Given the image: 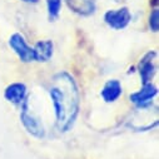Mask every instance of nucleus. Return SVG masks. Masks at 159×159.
<instances>
[{"instance_id": "11", "label": "nucleus", "mask_w": 159, "mask_h": 159, "mask_svg": "<svg viewBox=\"0 0 159 159\" xmlns=\"http://www.w3.org/2000/svg\"><path fill=\"white\" fill-rule=\"evenodd\" d=\"M47 3V11H48V18L50 21H54L59 18L63 0H45Z\"/></svg>"}, {"instance_id": "14", "label": "nucleus", "mask_w": 159, "mask_h": 159, "mask_svg": "<svg viewBox=\"0 0 159 159\" xmlns=\"http://www.w3.org/2000/svg\"><path fill=\"white\" fill-rule=\"evenodd\" d=\"M158 4H159V0H150V5L153 8H158Z\"/></svg>"}, {"instance_id": "1", "label": "nucleus", "mask_w": 159, "mask_h": 159, "mask_svg": "<svg viewBox=\"0 0 159 159\" xmlns=\"http://www.w3.org/2000/svg\"><path fill=\"white\" fill-rule=\"evenodd\" d=\"M55 111V123L59 132H68L73 128L80 107V94L74 78L60 71L53 78V87L49 89Z\"/></svg>"}, {"instance_id": "2", "label": "nucleus", "mask_w": 159, "mask_h": 159, "mask_svg": "<svg viewBox=\"0 0 159 159\" xmlns=\"http://www.w3.org/2000/svg\"><path fill=\"white\" fill-rule=\"evenodd\" d=\"M20 120L25 130L36 139H43L45 137V128L42 120L35 114L29 111V102L25 99L21 103V113H20Z\"/></svg>"}, {"instance_id": "6", "label": "nucleus", "mask_w": 159, "mask_h": 159, "mask_svg": "<svg viewBox=\"0 0 159 159\" xmlns=\"http://www.w3.org/2000/svg\"><path fill=\"white\" fill-rule=\"evenodd\" d=\"M157 55H158L157 52L150 50L140 59V61L138 64V70L140 74L142 84L152 83V79L154 78L155 71H157V65H155Z\"/></svg>"}, {"instance_id": "12", "label": "nucleus", "mask_w": 159, "mask_h": 159, "mask_svg": "<svg viewBox=\"0 0 159 159\" xmlns=\"http://www.w3.org/2000/svg\"><path fill=\"white\" fill-rule=\"evenodd\" d=\"M148 25H149L150 31L158 33V30H159V10H158V8L152 9L149 18H148Z\"/></svg>"}, {"instance_id": "9", "label": "nucleus", "mask_w": 159, "mask_h": 159, "mask_svg": "<svg viewBox=\"0 0 159 159\" xmlns=\"http://www.w3.org/2000/svg\"><path fill=\"white\" fill-rule=\"evenodd\" d=\"M4 98L15 105L21 104L26 99V85L24 83H13L4 90Z\"/></svg>"}, {"instance_id": "5", "label": "nucleus", "mask_w": 159, "mask_h": 159, "mask_svg": "<svg viewBox=\"0 0 159 159\" xmlns=\"http://www.w3.org/2000/svg\"><path fill=\"white\" fill-rule=\"evenodd\" d=\"M157 94H158V88L152 83H147V84H143L140 90L130 94L129 98H130V102L137 108L145 109L152 105L153 99L157 97Z\"/></svg>"}, {"instance_id": "13", "label": "nucleus", "mask_w": 159, "mask_h": 159, "mask_svg": "<svg viewBox=\"0 0 159 159\" xmlns=\"http://www.w3.org/2000/svg\"><path fill=\"white\" fill-rule=\"evenodd\" d=\"M23 3H28V4H38L39 0H20Z\"/></svg>"}, {"instance_id": "7", "label": "nucleus", "mask_w": 159, "mask_h": 159, "mask_svg": "<svg viewBox=\"0 0 159 159\" xmlns=\"http://www.w3.org/2000/svg\"><path fill=\"white\" fill-rule=\"evenodd\" d=\"M69 9L80 16H90L97 10L95 0H65Z\"/></svg>"}, {"instance_id": "4", "label": "nucleus", "mask_w": 159, "mask_h": 159, "mask_svg": "<svg viewBox=\"0 0 159 159\" xmlns=\"http://www.w3.org/2000/svg\"><path fill=\"white\" fill-rule=\"evenodd\" d=\"M9 47L13 52L18 55V58L23 63H31L34 61V52L33 48L29 47L25 38L20 33H14L9 38Z\"/></svg>"}, {"instance_id": "8", "label": "nucleus", "mask_w": 159, "mask_h": 159, "mask_svg": "<svg viewBox=\"0 0 159 159\" xmlns=\"http://www.w3.org/2000/svg\"><path fill=\"white\" fill-rule=\"evenodd\" d=\"M122 94H123V87L120 82L116 80V79L108 80L100 92V97L105 103H114L115 100L120 98Z\"/></svg>"}, {"instance_id": "3", "label": "nucleus", "mask_w": 159, "mask_h": 159, "mask_svg": "<svg viewBox=\"0 0 159 159\" xmlns=\"http://www.w3.org/2000/svg\"><path fill=\"white\" fill-rule=\"evenodd\" d=\"M132 21L130 10L127 7L119 9H109L104 14V23L113 30H123Z\"/></svg>"}, {"instance_id": "10", "label": "nucleus", "mask_w": 159, "mask_h": 159, "mask_svg": "<svg viewBox=\"0 0 159 159\" xmlns=\"http://www.w3.org/2000/svg\"><path fill=\"white\" fill-rule=\"evenodd\" d=\"M34 61H39V63H47L52 59L53 53H54V44L49 39L45 40H40L38 42L34 48Z\"/></svg>"}]
</instances>
